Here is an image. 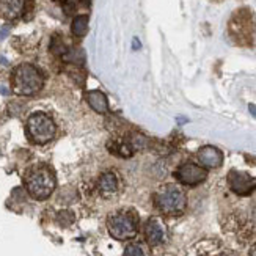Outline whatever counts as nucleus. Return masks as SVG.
<instances>
[{
    "instance_id": "obj_1",
    "label": "nucleus",
    "mask_w": 256,
    "mask_h": 256,
    "mask_svg": "<svg viewBox=\"0 0 256 256\" xmlns=\"http://www.w3.org/2000/svg\"><path fill=\"white\" fill-rule=\"evenodd\" d=\"M44 77L38 68L32 64H20L13 74V90L19 96H33L41 92Z\"/></svg>"
},
{
    "instance_id": "obj_2",
    "label": "nucleus",
    "mask_w": 256,
    "mask_h": 256,
    "mask_svg": "<svg viewBox=\"0 0 256 256\" xmlns=\"http://www.w3.org/2000/svg\"><path fill=\"white\" fill-rule=\"evenodd\" d=\"M26 187L30 196L35 200H46L55 188V176L48 166H35L26 176Z\"/></svg>"
},
{
    "instance_id": "obj_3",
    "label": "nucleus",
    "mask_w": 256,
    "mask_h": 256,
    "mask_svg": "<svg viewBox=\"0 0 256 256\" xmlns=\"http://www.w3.org/2000/svg\"><path fill=\"white\" fill-rule=\"evenodd\" d=\"M138 228V218L130 210H118L107 218L108 234L116 240H128L136 238Z\"/></svg>"
},
{
    "instance_id": "obj_4",
    "label": "nucleus",
    "mask_w": 256,
    "mask_h": 256,
    "mask_svg": "<svg viewBox=\"0 0 256 256\" xmlns=\"http://www.w3.org/2000/svg\"><path fill=\"white\" fill-rule=\"evenodd\" d=\"M154 203L160 212L166 216H178L186 209V194L178 186L168 184L164 186L156 194Z\"/></svg>"
},
{
    "instance_id": "obj_5",
    "label": "nucleus",
    "mask_w": 256,
    "mask_h": 256,
    "mask_svg": "<svg viewBox=\"0 0 256 256\" xmlns=\"http://www.w3.org/2000/svg\"><path fill=\"white\" fill-rule=\"evenodd\" d=\"M55 132H57V128H55L52 118L46 114L36 112L27 121V134L33 143H48L55 137Z\"/></svg>"
},
{
    "instance_id": "obj_6",
    "label": "nucleus",
    "mask_w": 256,
    "mask_h": 256,
    "mask_svg": "<svg viewBox=\"0 0 256 256\" xmlns=\"http://www.w3.org/2000/svg\"><path fill=\"white\" fill-rule=\"evenodd\" d=\"M253 18L248 10H240L236 14H232L230 22V33L238 42H250L253 38Z\"/></svg>"
},
{
    "instance_id": "obj_7",
    "label": "nucleus",
    "mask_w": 256,
    "mask_h": 256,
    "mask_svg": "<svg viewBox=\"0 0 256 256\" xmlns=\"http://www.w3.org/2000/svg\"><path fill=\"white\" fill-rule=\"evenodd\" d=\"M208 176L206 168H203L202 165H196L192 162L182 164L180 168L176 170V180L184 186H198L202 184Z\"/></svg>"
},
{
    "instance_id": "obj_8",
    "label": "nucleus",
    "mask_w": 256,
    "mask_h": 256,
    "mask_svg": "<svg viewBox=\"0 0 256 256\" xmlns=\"http://www.w3.org/2000/svg\"><path fill=\"white\" fill-rule=\"evenodd\" d=\"M228 182L232 192H236L238 195H248L253 188L256 187V180L252 178L250 174L244 172H236L232 170L228 176Z\"/></svg>"
},
{
    "instance_id": "obj_9",
    "label": "nucleus",
    "mask_w": 256,
    "mask_h": 256,
    "mask_svg": "<svg viewBox=\"0 0 256 256\" xmlns=\"http://www.w3.org/2000/svg\"><path fill=\"white\" fill-rule=\"evenodd\" d=\"M144 239L150 246H160L166 239V228L159 218H150L144 225Z\"/></svg>"
},
{
    "instance_id": "obj_10",
    "label": "nucleus",
    "mask_w": 256,
    "mask_h": 256,
    "mask_svg": "<svg viewBox=\"0 0 256 256\" xmlns=\"http://www.w3.org/2000/svg\"><path fill=\"white\" fill-rule=\"evenodd\" d=\"M27 0H0V18L6 20L19 19L26 13Z\"/></svg>"
},
{
    "instance_id": "obj_11",
    "label": "nucleus",
    "mask_w": 256,
    "mask_h": 256,
    "mask_svg": "<svg viewBox=\"0 0 256 256\" xmlns=\"http://www.w3.org/2000/svg\"><path fill=\"white\" fill-rule=\"evenodd\" d=\"M198 162L203 168H218L224 164V154L216 146H203L198 151Z\"/></svg>"
},
{
    "instance_id": "obj_12",
    "label": "nucleus",
    "mask_w": 256,
    "mask_h": 256,
    "mask_svg": "<svg viewBox=\"0 0 256 256\" xmlns=\"http://www.w3.org/2000/svg\"><path fill=\"white\" fill-rule=\"evenodd\" d=\"M85 99H86L88 106H90L96 114H106L108 110L107 96L104 93H101V92H96V90L86 92Z\"/></svg>"
},
{
    "instance_id": "obj_13",
    "label": "nucleus",
    "mask_w": 256,
    "mask_h": 256,
    "mask_svg": "<svg viewBox=\"0 0 256 256\" xmlns=\"http://www.w3.org/2000/svg\"><path fill=\"white\" fill-rule=\"evenodd\" d=\"M98 187L99 192H101L104 196H110L114 195L118 190V178L115 173L112 172H106L98 181Z\"/></svg>"
},
{
    "instance_id": "obj_14",
    "label": "nucleus",
    "mask_w": 256,
    "mask_h": 256,
    "mask_svg": "<svg viewBox=\"0 0 256 256\" xmlns=\"http://www.w3.org/2000/svg\"><path fill=\"white\" fill-rule=\"evenodd\" d=\"M88 30V16L80 14V16H76L72 20V26H71V32L72 35L77 38H82Z\"/></svg>"
},
{
    "instance_id": "obj_15",
    "label": "nucleus",
    "mask_w": 256,
    "mask_h": 256,
    "mask_svg": "<svg viewBox=\"0 0 256 256\" xmlns=\"http://www.w3.org/2000/svg\"><path fill=\"white\" fill-rule=\"evenodd\" d=\"M63 58L66 62H71V63H76V64H82V63H85V52L82 49H68L64 52Z\"/></svg>"
},
{
    "instance_id": "obj_16",
    "label": "nucleus",
    "mask_w": 256,
    "mask_h": 256,
    "mask_svg": "<svg viewBox=\"0 0 256 256\" xmlns=\"http://www.w3.org/2000/svg\"><path fill=\"white\" fill-rule=\"evenodd\" d=\"M124 256H146L140 244H130L124 250Z\"/></svg>"
},
{
    "instance_id": "obj_17",
    "label": "nucleus",
    "mask_w": 256,
    "mask_h": 256,
    "mask_svg": "<svg viewBox=\"0 0 256 256\" xmlns=\"http://www.w3.org/2000/svg\"><path fill=\"white\" fill-rule=\"evenodd\" d=\"M50 50L55 54V55H64V52L68 50V48L64 46L63 41L60 38H54L52 40V46H50Z\"/></svg>"
},
{
    "instance_id": "obj_18",
    "label": "nucleus",
    "mask_w": 256,
    "mask_h": 256,
    "mask_svg": "<svg viewBox=\"0 0 256 256\" xmlns=\"http://www.w3.org/2000/svg\"><path fill=\"white\" fill-rule=\"evenodd\" d=\"M132 48L136 49V50H138L142 46H140V41H138V38H134V42H132Z\"/></svg>"
},
{
    "instance_id": "obj_19",
    "label": "nucleus",
    "mask_w": 256,
    "mask_h": 256,
    "mask_svg": "<svg viewBox=\"0 0 256 256\" xmlns=\"http://www.w3.org/2000/svg\"><path fill=\"white\" fill-rule=\"evenodd\" d=\"M248 110H250V114L256 118V106H254V104H250V106H248Z\"/></svg>"
},
{
    "instance_id": "obj_20",
    "label": "nucleus",
    "mask_w": 256,
    "mask_h": 256,
    "mask_svg": "<svg viewBox=\"0 0 256 256\" xmlns=\"http://www.w3.org/2000/svg\"><path fill=\"white\" fill-rule=\"evenodd\" d=\"M79 2H80L82 5H85V6H90V5H92V0H79Z\"/></svg>"
},
{
    "instance_id": "obj_21",
    "label": "nucleus",
    "mask_w": 256,
    "mask_h": 256,
    "mask_svg": "<svg viewBox=\"0 0 256 256\" xmlns=\"http://www.w3.org/2000/svg\"><path fill=\"white\" fill-rule=\"evenodd\" d=\"M0 93H2V94H8V88H6V86H2V85H0Z\"/></svg>"
},
{
    "instance_id": "obj_22",
    "label": "nucleus",
    "mask_w": 256,
    "mask_h": 256,
    "mask_svg": "<svg viewBox=\"0 0 256 256\" xmlns=\"http://www.w3.org/2000/svg\"><path fill=\"white\" fill-rule=\"evenodd\" d=\"M250 256H256V244L252 247V250H250Z\"/></svg>"
},
{
    "instance_id": "obj_23",
    "label": "nucleus",
    "mask_w": 256,
    "mask_h": 256,
    "mask_svg": "<svg viewBox=\"0 0 256 256\" xmlns=\"http://www.w3.org/2000/svg\"><path fill=\"white\" fill-rule=\"evenodd\" d=\"M6 32H8V28L5 27V30H2V33H0V40H2L4 36H6Z\"/></svg>"
},
{
    "instance_id": "obj_24",
    "label": "nucleus",
    "mask_w": 256,
    "mask_h": 256,
    "mask_svg": "<svg viewBox=\"0 0 256 256\" xmlns=\"http://www.w3.org/2000/svg\"><path fill=\"white\" fill-rule=\"evenodd\" d=\"M214 2H218V0H214Z\"/></svg>"
}]
</instances>
